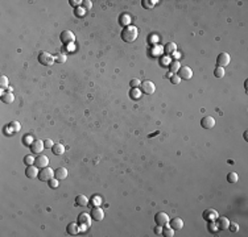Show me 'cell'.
<instances>
[{"instance_id": "cell-36", "label": "cell", "mask_w": 248, "mask_h": 237, "mask_svg": "<svg viewBox=\"0 0 248 237\" xmlns=\"http://www.w3.org/2000/svg\"><path fill=\"white\" fill-rule=\"evenodd\" d=\"M34 161H36V158H33L32 156H25V158H24V162H25L27 166L34 165Z\"/></svg>"}, {"instance_id": "cell-23", "label": "cell", "mask_w": 248, "mask_h": 237, "mask_svg": "<svg viewBox=\"0 0 248 237\" xmlns=\"http://www.w3.org/2000/svg\"><path fill=\"white\" fill-rule=\"evenodd\" d=\"M51 152H53L55 156H61V154L65 153V146H63L61 142H58V144H54L53 148H51Z\"/></svg>"}, {"instance_id": "cell-40", "label": "cell", "mask_w": 248, "mask_h": 237, "mask_svg": "<svg viewBox=\"0 0 248 237\" xmlns=\"http://www.w3.org/2000/svg\"><path fill=\"white\" fill-rule=\"evenodd\" d=\"M170 82L173 83V84H179V82H181V78H179L178 75L175 74V75H173V77L170 78Z\"/></svg>"}, {"instance_id": "cell-45", "label": "cell", "mask_w": 248, "mask_h": 237, "mask_svg": "<svg viewBox=\"0 0 248 237\" xmlns=\"http://www.w3.org/2000/svg\"><path fill=\"white\" fill-rule=\"evenodd\" d=\"M93 201H94V205H95V207H99V205H101L102 203H101V197H98V196H95L94 197V199H93Z\"/></svg>"}, {"instance_id": "cell-17", "label": "cell", "mask_w": 248, "mask_h": 237, "mask_svg": "<svg viewBox=\"0 0 248 237\" xmlns=\"http://www.w3.org/2000/svg\"><path fill=\"white\" fill-rule=\"evenodd\" d=\"M44 148H45V145H44V141H41V140H36L33 144L30 145V150L33 153H36V154H40L44 150Z\"/></svg>"}, {"instance_id": "cell-42", "label": "cell", "mask_w": 248, "mask_h": 237, "mask_svg": "<svg viewBox=\"0 0 248 237\" xmlns=\"http://www.w3.org/2000/svg\"><path fill=\"white\" fill-rule=\"evenodd\" d=\"M69 3H70V5H73V7H81V3H83L82 0H69Z\"/></svg>"}, {"instance_id": "cell-39", "label": "cell", "mask_w": 248, "mask_h": 237, "mask_svg": "<svg viewBox=\"0 0 248 237\" xmlns=\"http://www.w3.org/2000/svg\"><path fill=\"white\" fill-rule=\"evenodd\" d=\"M82 5H83V8H85L86 11H89V9H91V8H93V3H91L90 0H85V2L82 3Z\"/></svg>"}, {"instance_id": "cell-26", "label": "cell", "mask_w": 248, "mask_h": 237, "mask_svg": "<svg viewBox=\"0 0 248 237\" xmlns=\"http://www.w3.org/2000/svg\"><path fill=\"white\" fill-rule=\"evenodd\" d=\"M169 69H170V73H172V74H177V71L181 69V65H179L178 61H173V62L170 63Z\"/></svg>"}, {"instance_id": "cell-21", "label": "cell", "mask_w": 248, "mask_h": 237, "mask_svg": "<svg viewBox=\"0 0 248 237\" xmlns=\"http://www.w3.org/2000/svg\"><path fill=\"white\" fill-rule=\"evenodd\" d=\"M75 204H77L78 207H86V205L89 204V197L81 194V195H78L75 197Z\"/></svg>"}, {"instance_id": "cell-43", "label": "cell", "mask_w": 248, "mask_h": 237, "mask_svg": "<svg viewBox=\"0 0 248 237\" xmlns=\"http://www.w3.org/2000/svg\"><path fill=\"white\" fill-rule=\"evenodd\" d=\"M44 145H45V148L48 149H50V148H53V145H54V142L50 140V138H48V140L44 141Z\"/></svg>"}, {"instance_id": "cell-34", "label": "cell", "mask_w": 248, "mask_h": 237, "mask_svg": "<svg viewBox=\"0 0 248 237\" xmlns=\"http://www.w3.org/2000/svg\"><path fill=\"white\" fill-rule=\"evenodd\" d=\"M140 96H141V91H140L139 88H132L131 90V98L132 99H140Z\"/></svg>"}, {"instance_id": "cell-2", "label": "cell", "mask_w": 248, "mask_h": 237, "mask_svg": "<svg viewBox=\"0 0 248 237\" xmlns=\"http://www.w3.org/2000/svg\"><path fill=\"white\" fill-rule=\"evenodd\" d=\"M54 61H55L54 57L50 53H48V51H40V53H38V62L41 63V65H44V66H51Z\"/></svg>"}, {"instance_id": "cell-44", "label": "cell", "mask_w": 248, "mask_h": 237, "mask_svg": "<svg viewBox=\"0 0 248 237\" xmlns=\"http://www.w3.org/2000/svg\"><path fill=\"white\" fill-rule=\"evenodd\" d=\"M164 51V49L162 47H160V46H156V47H153V50H152V53L153 54H157V55H160Z\"/></svg>"}, {"instance_id": "cell-22", "label": "cell", "mask_w": 248, "mask_h": 237, "mask_svg": "<svg viewBox=\"0 0 248 237\" xmlns=\"http://www.w3.org/2000/svg\"><path fill=\"white\" fill-rule=\"evenodd\" d=\"M15 100V96H13V94L12 92H3L2 94V101L3 103H5V104H11V103H13Z\"/></svg>"}, {"instance_id": "cell-19", "label": "cell", "mask_w": 248, "mask_h": 237, "mask_svg": "<svg viewBox=\"0 0 248 237\" xmlns=\"http://www.w3.org/2000/svg\"><path fill=\"white\" fill-rule=\"evenodd\" d=\"M66 232H67V235H70V236H77L81 231H79V227H78L77 223H70V224H67V227H66Z\"/></svg>"}, {"instance_id": "cell-10", "label": "cell", "mask_w": 248, "mask_h": 237, "mask_svg": "<svg viewBox=\"0 0 248 237\" xmlns=\"http://www.w3.org/2000/svg\"><path fill=\"white\" fill-rule=\"evenodd\" d=\"M230 227V220L225 216H218L217 217V228L221 231H227Z\"/></svg>"}, {"instance_id": "cell-33", "label": "cell", "mask_w": 248, "mask_h": 237, "mask_svg": "<svg viewBox=\"0 0 248 237\" xmlns=\"http://www.w3.org/2000/svg\"><path fill=\"white\" fill-rule=\"evenodd\" d=\"M85 15H86V9L82 5L78 7V8H75V16H77V17H83Z\"/></svg>"}, {"instance_id": "cell-5", "label": "cell", "mask_w": 248, "mask_h": 237, "mask_svg": "<svg viewBox=\"0 0 248 237\" xmlns=\"http://www.w3.org/2000/svg\"><path fill=\"white\" fill-rule=\"evenodd\" d=\"M59 38H61L62 43L69 45V43H73L75 41V34L71 30H63L61 33V36H59Z\"/></svg>"}, {"instance_id": "cell-48", "label": "cell", "mask_w": 248, "mask_h": 237, "mask_svg": "<svg viewBox=\"0 0 248 237\" xmlns=\"http://www.w3.org/2000/svg\"><path fill=\"white\" fill-rule=\"evenodd\" d=\"M161 62H162V63H169V58H168V57H166V58H165V57H164Z\"/></svg>"}, {"instance_id": "cell-31", "label": "cell", "mask_w": 248, "mask_h": 237, "mask_svg": "<svg viewBox=\"0 0 248 237\" xmlns=\"http://www.w3.org/2000/svg\"><path fill=\"white\" fill-rule=\"evenodd\" d=\"M54 59H55V62H58V63H65L66 59H67V55L63 54V53H61V54H57V55H55Z\"/></svg>"}, {"instance_id": "cell-35", "label": "cell", "mask_w": 248, "mask_h": 237, "mask_svg": "<svg viewBox=\"0 0 248 237\" xmlns=\"http://www.w3.org/2000/svg\"><path fill=\"white\" fill-rule=\"evenodd\" d=\"M48 184H49L50 188H57L58 184H59V180L57 179V178H53V179H50L49 182H48Z\"/></svg>"}, {"instance_id": "cell-25", "label": "cell", "mask_w": 248, "mask_h": 237, "mask_svg": "<svg viewBox=\"0 0 248 237\" xmlns=\"http://www.w3.org/2000/svg\"><path fill=\"white\" fill-rule=\"evenodd\" d=\"M162 236H165V237H173V236H174V229L172 228V227H168V225L162 227Z\"/></svg>"}, {"instance_id": "cell-9", "label": "cell", "mask_w": 248, "mask_h": 237, "mask_svg": "<svg viewBox=\"0 0 248 237\" xmlns=\"http://www.w3.org/2000/svg\"><path fill=\"white\" fill-rule=\"evenodd\" d=\"M20 130H21V125H20V122H17V121H12L8 125H5V133L9 134V136L20 132Z\"/></svg>"}, {"instance_id": "cell-20", "label": "cell", "mask_w": 248, "mask_h": 237, "mask_svg": "<svg viewBox=\"0 0 248 237\" xmlns=\"http://www.w3.org/2000/svg\"><path fill=\"white\" fill-rule=\"evenodd\" d=\"M67 170L65 167H58L57 170H54V178H57L58 180H63L67 178Z\"/></svg>"}, {"instance_id": "cell-32", "label": "cell", "mask_w": 248, "mask_h": 237, "mask_svg": "<svg viewBox=\"0 0 248 237\" xmlns=\"http://www.w3.org/2000/svg\"><path fill=\"white\" fill-rule=\"evenodd\" d=\"M156 3H158V2H156V0H143V7L144 8H153L156 5Z\"/></svg>"}, {"instance_id": "cell-16", "label": "cell", "mask_w": 248, "mask_h": 237, "mask_svg": "<svg viewBox=\"0 0 248 237\" xmlns=\"http://www.w3.org/2000/svg\"><path fill=\"white\" fill-rule=\"evenodd\" d=\"M218 216H219L218 212L213 208H209V209H206V211L203 212V219H205L206 221H214V220H217Z\"/></svg>"}, {"instance_id": "cell-49", "label": "cell", "mask_w": 248, "mask_h": 237, "mask_svg": "<svg viewBox=\"0 0 248 237\" xmlns=\"http://www.w3.org/2000/svg\"><path fill=\"white\" fill-rule=\"evenodd\" d=\"M243 136H244V140H246V141H248V132H247V130L244 132V134H243Z\"/></svg>"}, {"instance_id": "cell-24", "label": "cell", "mask_w": 248, "mask_h": 237, "mask_svg": "<svg viewBox=\"0 0 248 237\" xmlns=\"http://www.w3.org/2000/svg\"><path fill=\"white\" fill-rule=\"evenodd\" d=\"M164 50H165L168 54H173L174 51H177V45H175L174 42H169V43H166V46L164 47Z\"/></svg>"}, {"instance_id": "cell-11", "label": "cell", "mask_w": 248, "mask_h": 237, "mask_svg": "<svg viewBox=\"0 0 248 237\" xmlns=\"http://www.w3.org/2000/svg\"><path fill=\"white\" fill-rule=\"evenodd\" d=\"M34 165L37 166L38 169L46 167V166L49 165V158H48L45 154H38V157L36 158V161H34Z\"/></svg>"}, {"instance_id": "cell-47", "label": "cell", "mask_w": 248, "mask_h": 237, "mask_svg": "<svg viewBox=\"0 0 248 237\" xmlns=\"http://www.w3.org/2000/svg\"><path fill=\"white\" fill-rule=\"evenodd\" d=\"M172 55H173V58H175V61H177V59H178L179 57H181V54H179L178 51H174V53L172 54Z\"/></svg>"}, {"instance_id": "cell-37", "label": "cell", "mask_w": 248, "mask_h": 237, "mask_svg": "<svg viewBox=\"0 0 248 237\" xmlns=\"http://www.w3.org/2000/svg\"><path fill=\"white\" fill-rule=\"evenodd\" d=\"M129 86L132 87V88H139V87L141 86V82H140L139 79H132V81L129 82Z\"/></svg>"}, {"instance_id": "cell-18", "label": "cell", "mask_w": 248, "mask_h": 237, "mask_svg": "<svg viewBox=\"0 0 248 237\" xmlns=\"http://www.w3.org/2000/svg\"><path fill=\"white\" fill-rule=\"evenodd\" d=\"M169 224L174 231H179V229L183 228V220L181 219V217H174V219L169 220Z\"/></svg>"}, {"instance_id": "cell-28", "label": "cell", "mask_w": 248, "mask_h": 237, "mask_svg": "<svg viewBox=\"0 0 248 237\" xmlns=\"http://www.w3.org/2000/svg\"><path fill=\"white\" fill-rule=\"evenodd\" d=\"M225 74H226L225 67H219V66L215 67V70H214V75H215L217 78H223V77H225Z\"/></svg>"}, {"instance_id": "cell-1", "label": "cell", "mask_w": 248, "mask_h": 237, "mask_svg": "<svg viewBox=\"0 0 248 237\" xmlns=\"http://www.w3.org/2000/svg\"><path fill=\"white\" fill-rule=\"evenodd\" d=\"M137 36H139V30L133 25H128L122 30V40L124 42H128V43L133 42L137 38Z\"/></svg>"}, {"instance_id": "cell-8", "label": "cell", "mask_w": 248, "mask_h": 237, "mask_svg": "<svg viewBox=\"0 0 248 237\" xmlns=\"http://www.w3.org/2000/svg\"><path fill=\"white\" fill-rule=\"evenodd\" d=\"M178 77L181 79H185V81H189V79L193 78V70L190 69L189 66H182L181 69L178 70Z\"/></svg>"}, {"instance_id": "cell-14", "label": "cell", "mask_w": 248, "mask_h": 237, "mask_svg": "<svg viewBox=\"0 0 248 237\" xmlns=\"http://www.w3.org/2000/svg\"><path fill=\"white\" fill-rule=\"evenodd\" d=\"M38 167L36 165H30V166H28L27 170H25V175L29 178V179H34V178H37L38 177Z\"/></svg>"}, {"instance_id": "cell-38", "label": "cell", "mask_w": 248, "mask_h": 237, "mask_svg": "<svg viewBox=\"0 0 248 237\" xmlns=\"http://www.w3.org/2000/svg\"><path fill=\"white\" fill-rule=\"evenodd\" d=\"M120 22H122V25L124 26H128V24H129V16H127V15H124L120 17Z\"/></svg>"}, {"instance_id": "cell-7", "label": "cell", "mask_w": 248, "mask_h": 237, "mask_svg": "<svg viewBox=\"0 0 248 237\" xmlns=\"http://www.w3.org/2000/svg\"><path fill=\"white\" fill-rule=\"evenodd\" d=\"M141 91L147 95H152L156 91V84L152 81H144L141 82Z\"/></svg>"}, {"instance_id": "cell-29", "label": "cell", "mask_w": 248, "mask_h": 237, "mask_svg": "<svg viewBox=\"0 0 248 237\" xmlns=\"http://www.w3.org/2000/svg\"><path fill=\"white\" fill-rule=\"evenodd\" d=\"M8 83H9V81H8V77H5V75H2V78H0V87H2V90L8 88Z\"/></svg>"}, {"instance_id": "cell-6", "label": "cell", "mask_w": 248, "mask_h": 237, "mask_svg": "<svg viewBox=\"0 0 248 237\" xmlns=\"http://www.w3.org/2000/svg\"><path fill=\"white\" fill-rule=\"evenodd\" d=\"M230 62H231V55L229 53H225V51L219 54L217 58V66H219V67L229 66Z\"/></svg>"}, {"instance_id": "cell-3", "label": "cell", "mask_w": 248, "mask_h": 237, "mask_svg": "<svg viewBox=\"0 0 248 237\" xmlns=\"http://www.w3.org/2000/svg\"><path fill=\"white\" fill-rule=\"evenodd\" d=\"M38 178H40V180H42V182H49L50 179L54 178V170H51L50 167L46 166V167L41 169V171L38 174Z\"/></svg>"}, {"instance_id": "cell-41", "label": "cell", "mask_w": 248, "mask_h": 237, "mask_svg": "<svg viewBox=\"0 0 248 237\" xmlns=\"http://www.w3.org/2000/svg\"><path fill=\"white\" fill-rule=\"evenodd\" d=\"M229 229L231 232H238L239 231V225L236 224V223H231L230 221V227H229Z\"/></svg>"}, {"instance_id": "cell-15", "label": "cell", "mask_w": 248, "mask_h": 237, "mask_svg": "<svg viewBox=\"0 0 248 237\" xmlns=\"http://www.w3.org/2000/svg\"><path fill=\"white\" fill-rule=\"evenodd\" d=\"M91 221H93V217H91L90 213H81L78 216V224L86 225V227H90Z\"/></svg>"}, {"instance_id": "cell-4", "label": "cell", "mask_w": 248, "mask_h": 237, "mask_svg": "<svg viewBox=\"0 0 248 237\" xmlns=\"http://www.w3.org/2000/svg\"><path fill=\"white\" fill-rule=\"evenodd\" d=\"M154 223L160 225V227H165V225H169V216L165 212H158L156 213L154 216Z\"/></svg>"}, {"instance_id": "cell-13", "label": "cell", "mask_w": 248, "mask_h": 237, "mask_svg": "<svg viewBox=\"0 0 248 237\" xmlns=\"http://www.w3.org/2000/svg\"><path fill=\"white\" fill-rule=\"evenodd\" d=\"M201 125L205 129H213L215 126V118L213 116H206L201 120Z\"/></svg>"}, {"instance_id": "cell-30", "label": "cell", "mask_w": 248, "mask_h": 237, "mask_svg": "<svg viewBox=\"0 0 248 237\" xmlns=\"http://www.w3.org/2000/svg\"><path fill=\"white\" fill-rule=\"evenodd\" d=\"M23 142H24V145H27V146H30L32 144H33V137L30 136V134H25L23 138Z\"/></svg>"}, {"instance_id": "cell-27", "label": "cell", "mask_w": 248, "mask_h": 237, "mask_svg": "<svg viewBox=\"0 0 248 237\" xmlns=\"http://www.w3.org/2000/svg\"><path fill=\"white\" fill-rule=\"evenodd\" d=\"M238 179H239V175L235 171H230L229 175H227V180H229L230 183H236Z\"/></svg>"}, {"instance_id": "cell-46", "label": "cell", "mask_w": 248, "mask_h": 237, "mask_svg": "<svg viewBox=\"0 0 248 237\" xmlns=\"http://www.w3.org/2000/svg\"><path fill=\"white\" fill-rule=\"evenodd\" d=\"M154 232H156V235H162V227L157 225V227L154 228Z\"/></svg>"}, {"instance_id": "cell-12", "label": "cell", "mask_w": 248, "mask_h": 237, "mask_svg": "<svg viewBox=\"0 0 248 237\" xmlns=\"http://www.w3.org/2000/svg\"><path fill=\"white\" fill-rule=\"evenodd\" d=\"M91 217L95 221H102L103 217H105V211L101 207H94L91 209Z\"/></svg>"}]
</instances>
